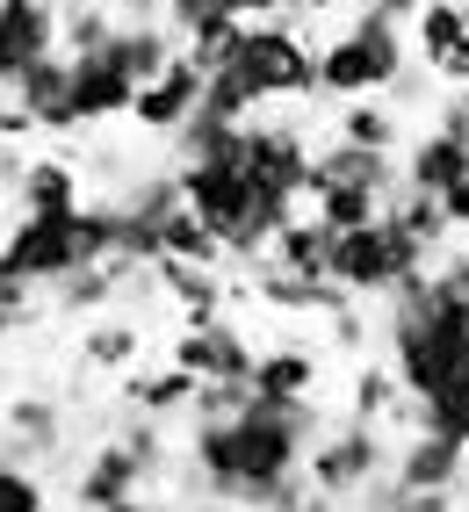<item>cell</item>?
I'll list each match as a JSON object with an SVG mask.
<instances>
[{"mask_svg":"<svg viewBox=\"0 0 469 512\" xmlns=\"http://www.w3.org/2000/svg\"><path fill=\"white\" fill-rule=\"evenodd\" d=\"M318 433H325V419H318L311 397H260L253 390V404H246L239 419L195 426L188 462H195V484H203L217 505L260 512L282 476H296V469L311 462Z\"/></svg>","mask_w":469,"mask_h":512,"instance_id":"obj_1","label":"cell"},{"mask_svg":"<svg viewBox=\"0 0 469 512\" xmlns=\"http://www.w3.org/2000/svg\"><path fill=\"white\" fill-rule=\"evenodd\" d=\"M318 65H325V94H340V101H354V94H390V80L412 65L405 22H390V15H376V8H354V22L318 51Z\"/></svg>","mask_w":469,"mask_h":512,"instance_id":"obj_2","label":"cell"},{"mask_svg":"<svg viewBox=\"0 0 469 512\" xmlns=\"http://www.w3.org/2000/svg\"><path fill=\"white\" fill-rule=\"evenodd\" d=\"M318 37H304L296 22H246L239 44H231V65L267 94V101H311L325 94V65H318Z\"/></svg>","mask_w":469,"mask_h":512,"instance_id":"obj_3","label":"cell"},{"mask_svg":"<svg viewBox=\"0 0 469 512\" xmlns=\"http://www.w3.org/2000/svg\"><path fill=\"white\" fill-rule=\"evenodd\" d=\"M390 440H383V426H368V419H340V426H325L318 433V448H311V484L325 491V498H340V505H354V498H368L390 476Z\"/></svg>","mask_w":469,"mask_h":512,"instance_id":"obj_4","label":"cell"},{"mask_svg":"<svg viewBox=\"0 0 469 512\" xmlns=\"http://www.w3.org/2000/svg\"><path fill=\"white\" fill-rule=\"evenodd\" d=\"M166 361H181L195 383H253V361H260V347L231 325V318H210V325H181L174 339L159 347Z\"/></svg>","mask_w":469,"mask_h":512,"instance_id":"obj_5","label":"cell"},{"mask_svg":"<svg viewBox=\"0 0 469 512\" xmlns=\"http://www.w3.org/2000/svg\"><path fill=\"white\" fill-rule=\"evenodd\" d=\"M203 87H210V73H203V65L188 58V44H181V58L166 65L159 80L138 87V109H130V123H138L145 138H174V130L203 109Z\"/></svg>","mask_w":469,"mask_h":512,"instance_id":"obj_6","label":"cell"},{"mask_svg":"<svg viewBox=\"0 0 469 512\" xmlns=\"http://www.w3.org/2000/svg\"><path fill=\"white\" fill-rule=\"evenodd\" d=\"M58 0H0V80H22L29 65L58 58Z\"/></svg>","mask_w":469,"mask_h":512,"instance_id":"obj_7","label":"cell"},{"mask_svg":"<svg viewBox=\"0 0 469 512\" xmlns=\"http://www.w3.org/2000/svg\"><path fill=\"white\" fill-rule=\"evenodd\" d=\"M462 476H469V448L448 440V433H426V426H412L390 455L397 491H462Z\"/></svg>","mask_w":469,"mask_h":512,"instance_id":"obj_8","label":"cell"},{"mask_svg":"<svg viewBox=\"0 0 469 512\" xmlns=\"http://www.w3.org/2000/svg\"><path fill=\"white\" fill-rule=\"evenodd\" d=\"M145 476H152V462L130 448V440L116 433V440H102L87 462H80V476H73V505H116V498H138L145 491Z\"/></svg>","mask_w":469,"mask_h":512,"instance_id":"obj_9","label":"cell"},{"mask_svg":"<svg viewBox=\"0 0 469 512\" xmlns=\"http://www.w3.org/2000/svg\"><path fill=\"white\" fill-rule=\"evenodd\" d=\"M412 51L441 73V87H469V22L462 0H426L412 22Z\"/></svg>","mask_w":469,"mask_h":512,"instance_id":"obj_10","label":"cell"},{"mask_svg":"<svg viewBox=\"0 0 469 512\" xmlns=\"http://www.w3.org/2000/svg\"><path fill=\"white\" fill-rule=\"evenodd\" d=\"M73 109L80 123H116L138 109V80L116 65V51H80L73 58Z\"/></svg>","mask_w":469,"mask_h":512,"instance_id":"obj_11","label":"cell"},{"mask_svg":"<svg viewBox=\"0 0 469 512\" xmlns=\"http://www.w3.org/2000/svg\"><path fill=\"white\" fill-rule=\"evenodd\" d=\"M15 101H22V109L37 116L44 130H58V138L87 130L80 109H73V51H58V58H44V65H29V73L15 80Z\"/></svg>","mask_w":469,"mask_h":512,"instance_id":"obj_12","label":"cell"},{"mask_svg":"<svg viewBox=\"0 0 469 512\" xmlns=\"http://www.w3.org/2000/svg\"><path fill=\"white\" fill-rule=\"evenodd\" d=\"M195 375L181 368V361H166L159 354V368H130L123 375V404L130 412H145V419H174V412H195Z\"/></svg>","mask_w":469,"mask_h":512,"instance_id":"obj_13","label":"cell"},{"mask_svg":"<svg viewBox=\"0 0 469 512\" xmlns=\"http://www.w3.org/2000/svg\"><path fill=\"white\" fill-rule=\"evenodd\" d=\"M145 347H152V339H145V325L138 318H87L80 325V368H102V375H130V368H138L145 361Z\"/></svg>","mask_w":469,"mask_h":512,"instance_id":"obj_14","label":"cell"},{"mask_svg":"<svg viewBox=\"0 0 469 512\" xmlns=\"http://www.w3.org/2000/svg\"><path fill=\"white\" fill-rule=\"evenodd\" d=\"M462 174H469V138H455V130H419V138L405 145V181L412 188L448 195Z\"/></svg>","mask_w":469,"mask_h":512,"instance_id":"obj_15","label":"cell"},{"mask_svg":"<svg viewBox=\"0 0 469 512\" xmlns=\"http://www.w3.org/2000/svg\"><path fill=\"white\" fill-rule=\"evenodd\" d=\"M332 138L368 145V152H405V109L390 94H354L340 116H332Z\"/></svg>","mask_w":469,"mask_h":512,"instance_id":"obj_16","label":"cell"},{"mask_svg":"<svg viewBox=\"0 0 469 512\" xmlns=\"http://www.w3.org/2000/svg\"><path fill=\"white\" fill-rule=\"evenodd\" d=\"M332 231L318 210H304V217H289L282 231H275V246H267V260H282V267H296V275H311V282H332Z\"/></svg>","mask_w":469,"mask_h":512,"instance_id":"obj_17","label":"cell"},{"mask_svg":"<svg viewBox=\"0 0 469 512\" xmlns=\"http://www.w3.org/2000/svg\"><path fill=\"white\" fill-rule=\"evenodd\" d=\"M87 202V174L73 159H29L22 166V188H15V210H80Z\"/></svg>","mask_w":469,"mask_h":512,"instance_id":"obj_18","label":"cell"},{"mask_svg":"<svg viewBox=\"0 0 469 512\" xmlns=\"http://www.w3.org/2000/svg\"><path fill=\"white\" fill-rule=\"evenodd\" d=\"M253 390H260V397H311V390H318V354L296 347V339H282V347H260Z\"/></svg>","mask_w":469,"mask_h":512,"instance_id":"obj_19","label":"cell"},{"mask_svg":"<svg viewBox=\"0 0 469 512\" xmlns=\"http://www.w3.org/2000/svg\"><path fill=\"white\" fill-rule=\"evenodd\" d=\"M311 210H318L332 231H354V224H376V217L390 210V195L368 188V181H311Z\"/></svg>","mask_w":469,"mask_h":512,"instance_id":"obj_20","label":"cell"},{"mask_svg":"<svg viewBox=\"0 0 469 512\" xmlns=\"http://www.w3.org/2000/svg\"><path fill=\"white\" fill-rule=\"evenodd\" d=\"M123 29V15L109 8V0H73V8H58V44L65 51H109V37Z\"/></svg>","mask_w":469,"mask_h":512,"instance_id":"obj_21","label":"cell"},{"mask_svg":"<svg viewBox=\"0 0 469 512\" xmlns=\"http://www.w3.org/2000/svg\"><path fill=\"white\" fill-rule=\"evenodd\" d=\"M166 22H174L181 44H195V37H217V29H231L239 15H231V0H166Z\"/></svg>","mask_w":469,"mask_h":512,"instance_id":"obj_22","label":"cell"},{"mask_svg":"<svg viewBox=\"0 0 469 512\" xmlns=\"http://www.w3.org/2000/svg\"><path fill=\"white\" fill-rule=\"evenodd\" d=\"M296 8V0H231V15H239V22H282Z\"/></svg>","mask_w":469,"mask_h":512,"instance_id":"obj_23","label":"cell"},{"mask_svg":"<svg viewBox=\"0 0 469 512\" xmlns=\"http://www.w3.org/2000/svg\"><path fill=\"white\" fill-rule=\"evenodd\" d=\"M441 210H448V224H455V231L469 238V174H462V181H455V188L441 195Z\"/></svg>","mask_w":469,"mask_h":512,"instance_id":"obj_24","label":"cell"},{"mask_svg":"<svg viewBox=\"0 0 469 512\" xmlns=\"http://www.w3.org/2000/svg\"><path fill=\"white\" fill-rule=\"evenodd\" d=\"M361 8H376V15H390V22H419L426 0H361Z\"/></svg>","mask_w":469,"mask_h":512,"instance_id":"obj_25","label":"cell"},{"mask_svg":"<svg viewBox=\"0 0 469 512\" xmlns=\"http://www.w3.org/2000/svg\"><path fill=\"white\" fill-rule=\"evenodd\" d=\"M109 8H116L123 22H138V15H166V0H109Z\"/></svg>","mask_w":469,"mask_h":512,"instance_id":"obj_26","label":"cell"},{"mask_svg":"<svg viewBox=\"0 0 469 512\" xmlns=\"http://www.w3.org/2000/svg\"><path fill=\"white\" fill-rule=\"evenodd\" d=\"M94 512H159V505H152V498L138 491V498H116V505H94Z\"/></svg>","mask_w":469,"mask_h":512,"instance_id":"obj_27","label":"cell"},{"mask_svg":"<svg viewBox=\"0 0 469 512\" xmlns=\"http://www.w3.org/2000/svg\"><path fill=\"white\" fill-rule=\"evenodd\" d=\"M8 101H15V87H8V80H0V116H8Z\"/></svg>","mask_w":469,"mask_h":512,"instance_id":"obj_28","label":"cell"},{"mask_svg":"<svg viewBox=\"0 0 469 512\" xmlns=\"http://www.w3.org/2000/svg\"><path fill=\"white\" fill-rule=\"evenodd\" d=\"M51 512H87V505H51Z\"/></svg>","mask_w":469,"mask_h":512,"instance_id":"obj_29","label":"cell"},{"mask_svg":"<svg viewBox=\"0 0 469 512\" xmlns=\"http://www.w3.org/2000/svg\"><path fill=\"white\" fill-rule=\"evenodd\" d=\"M462 22H469V0H462Z\"/></svg>","mask_w":469,"mask_h":512,"instance_id":"obj_30","label":"cell"},{"mask_svg":"<svg viewBox=\"0 0 469 512\" xmlns=\"http://www.w3.org/2000/svg\"><path fill=\"white\" fill-rule=\"evenodd\" d=\"M58 8H73V0H58Z\"/></svg>","mask_w":469,"mask_h":512,"instance_id":"obj_31","label":"cell"},{"mask_svg":"<svg viewBox=\"0 0 469 512\" xmlns=\"http://www.w3.org/2000/svg\"><path fill=\"white\" fill-rule=\"evenodd\" d=\"M361 512H368V505H361Z\"/></svg>","mask_w":469,"mask_h":512,"instance_id":"obj_32","label":"cell"}]
</instances>
